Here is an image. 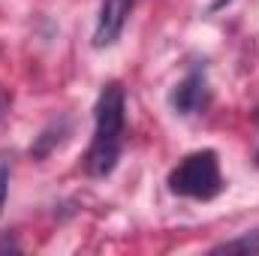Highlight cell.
<instances>
[{"mask_svg": "<svg viewBox=\"0 0 259 256\" xmlns=\"http://www.w3.org/2000/svg\"><path fill=\"white\" fill-rule=\"evenodd\" d=\"M214 253H259V229L235 238V241H223L220 247H214Z\"/></svg>", "mask_w": 259, "mask_h": 256, "instance_id": "cell-5", "label": "cell"}, {"mask_svg": "<svg viewBox=\"0 0 259 256\" xmlns=\"http://www.w3.org/2000/svg\"><path fill=\"white\" fill-rule=\"evenodd\" d=\"M169 190L184 199L208 202L223 190V175L214 151H196L187 154L169 175Z\"/></svg>", "mask_w": 259, "mask_h": 256, "instance_id": "cell-2", "label": "cell"}, {"mask_svg": "<svg viewBox=\"0 0 259 256\" xmlns=\"http://www.w3.org/2000/svg\"><path fill=\"white\" fill-rule=\"evenodd\" d=\"M6 190H9V169H6V163H0V211L6 202Z\"/></svg>", "mask_w": 259, "mask_h": 256, "instance_id": "cell-6", "label": "cell"}, {"mask_svg": "<svg viewBox=\"0 0 259 256\" xmlns=\"http://www.w3.org/2000/svg\"><path fill=\"white\" fill-rule=\"evenodd\" d=\"M229 0H211V9H220V6H226Z\"/></svg>", "mask_w": 259, "mask_h": 256, "instance_id": "cell-8", "label": "cell"}, {"mask_svg": "<svg viewBox=\"0 0 259 256\" xmlns=\"http://www.w3.org/2000/svg\"><path fill=\"white\" fill-rule=\"evenodd\" d=\"M208 100H211V88H208V75H205L202 66L190 69V72L175 84V91H172V109H175L178 115H184V118L199 115V112L208 106Z\"/></svg>", "mask_w": 259, "mask_h": 256, "instance_id": "cell-3", "label": "cell"}, {"mask_svg": "<svg viewBox=\"0 0 259 256\" xmlns=\"http://www.w3.org/2000/svg\"><path fill=\"white\" fill-rule=\"evenodd\" d=\"M133 3L136 0H103L100 15H97V30H94V46L97 49H106V46L118 42V36L127 27Z\"/></svg>", "mask_w": 259, "mask_h": 256, "instance_id": "cell-4", "label": "cell"}, {"mask_svg": "<svg viewBox=\"0 0 259 256\" xmlns=\"http://www.w3.org/2000/svg\"><path fill=\"white\" fill-rule=\"evenodd\" d=\"M124 127H127V97L118 81L100 91L94 109V139L84 154V172L94 178H106L115 172L124 148Z\"/></svg>", "mask_w": 259, "mask_h": 256, "instance_id": "cell-1", "label": "cell"}, {"mask_svg": "<svg viewBox=\"0 0 259 256\" xmlns=\"http://www.w3.org/2000/svg\"><path fill=\"white\" fill-rule=\"evenodd\" d=\"M6 109H9V94H6V88L0 84V121H3V115H6Z\"/></svg>", "mask_w": 259, "mask_h": 256, "instance_id": "cell-7", "label": "cell"}]
</instances>
